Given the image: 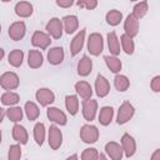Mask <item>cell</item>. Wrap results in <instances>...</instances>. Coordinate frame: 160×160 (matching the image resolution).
Listing matches in <instances>:
<instances>
[{
    "mask_svg": "<svg viewBox=\"0 0 160 160\" xmlns=\"http://www.w3.org/2000/svg\"><path fill=\"white\" fill-rule=\"evenodd\" d=\"M88 51L92 56H99L104 51V39L100 32H91L88 38Z\"/></svg>",
    "mask_w": 160,
    "mask_h": 160,
    "instance_id": "6da1fadb",
    "label": "cell"
},
{
    "mask_svg": "<svg viewBox=\"0 0 160 160\" xmlns=\"http://www.w3.org/2000/svg\"><path fill=\"white\" fill-rule=\"evenodd\" d=\"M135 115V108L130 101H124L119 109H118V114H116V122L119 125H124L128 121H130Z\"/></svg>",
    "mask_w": 160,
    "mask_h": 160,
    "instance_id": "7a4b0ae2",
    "label": "cell"
},
{
    "mask_svg": "<svg viewBox=\"0 0 160 160\" xmlns=\"http://www.w3.org/2000/svg\"><path fill=\"white\" fill-rule=\"evenodd\" d=\"M99 136H100V131L98 126L92 124H85L80 129V139L85 144H95L99 140Z\"/></svg>",
    "mask_w": 160,
    "mask_h": 160,
    "instance_id": "3957f363",
    "label": "cell"
},
{
    "mask_svg": "<svg viewBox=\"0 0 160 160\" xmlns=\"http://www.w3.org/2000/svg\"><path fill=\"white\" fill-rule=\"evenodd\" d=\"M20 85L19 75L14 71H6L0 76V86L6 91L16 90Z\"/></svg>",
    "mask_w": 160,
    "mask_h": 160,
    "instance_id": "277c9868",
    "label": "cell"
},
{
    "mask_svg": "<svg viewBox=\"0 0 160 160\" xmlns=\"http://www.w3.org/2000/svg\"><path fill=\"white\" fill-rule=\"evenodd\" d=\"M98 101L94 99H88V100H82V105H81V112L82 116L86 121L91 122L96 115H98Z\"/></svg>",
    "mask_w": 160,
    "mask_h": 160,
    "instance_id": "5b68a950",
    "label": "cell"
},
{
    "mask_svg": "<svg viewBox=\"0 0 160 160\" xmlns=\"http://www.w3.org/2000/svg\"><path fill=\"white\" fill-rule=\"evenodd\" d=\"M45 30H46V34L51 38V39H60L62 36V32H64V29H62V22L59 18H51L46 25H45Z\"/></svg>",
    "mask_w": 160,
    "mask_h": 160,
    "instance_id": "8992f818",
    "label": "cell"
},
{
    "mask_svg": "<svg viewBox=\"0 0 160 160\" xmlns=\"http://www.w3.org/2000/svg\"><path fill=\"white\" fill-rule=\"evenodd\" d=\"M51 38L45 32V31H40L36 30L34 31V34L31 35V45L34 48H38L40 50H46L50 44H51Z\"/></svg>",
    "mask_w": 160,
    "mask_h": 160,
    "instance_id": "52a82bcc",
    "label": "cell"
},
{
    "mask_svg": "<svg viewBox=\"0 0 160 160\" xmlns=\"http://www.w3.org/2000/svg\"><path fill=\"white\" fill-rule=\"evenodd\" d=\"M120 145L124 152L125 158H131L135 155L136 152V141L134 139V136H131L129 132L122 134L121 140H120Z\"/></svg>",
    "mask_w": 160,
    "mask_h": 160,
    "instance_id": "ba28073f",
    "label": "cell"
},
{
    "mask_svg": "<svg viewBox=\"0 0 160 160\" xmlns=\"http://www.w3.org/2000/svg\"><path fill=\"white\" fill-rule=\"evenodd\" d=\"M25 34H26V25H25V22L21 21V20L14 21V22L9 26V29H8V35H9V38H10L11 40H14V41H20V40H22L24 36H25Z\"/></svg>",
    "mask_w": 160,
    "mask_h": 160,
    "instance_id": "9c48e42d",
    "label": "cell"
},
{
    "mask_svg": "<svg viewBox=\"0 0 160 160\" xmlns=\"http://www.w3.org/2000/svg\"><path fill=\"white\" fill-rule=\"evenodd\" d=\"M35 99L40 106H49L55 101V94L49 88H40L35 92Z\"/></svg>",
    "mask_w": 160,
    "mask_h": 160,
    "instance_id": "30bf717a",
    "label": "cell"
},
{
    "mask_svg": "<svg viewBox=\"0 0 160 160\" xmlns=\"http://www.w3.org/2000/svg\"><path fill=\"white\" fill-rule=\"evenodd\" d=\"M48 142L52 150H58L62 145V132L59 126L51 125L48 130Z\"/></svg>",
    "mask_w": 160,
    "mask_h": 160,
    "instance_id": "8fae6325",
    "label": "cell"
},
{
    "mask_svg": "<svg viewBox=\"0 0 160 160\" xmlns=\"http://www.w3.org/2000/svg\"><path fill=\"white\" fill-rule=\"evenodd\" d=\"M46 116L50 121L55 122L56 125H60V126H65L68 124V116L66 114L60 110L59 108L56 106H49L48 110H46Z\"/></svg>",
    "mask_w": 160,
    "mask_h": 160,
    "instance_id": "7c38bea8",
    "label": "cell"
},
{
    "mask_svg": "<svg viewBox=\"0 0 160 160\" xmlns=\"http://www.w3.org/2000/svg\"><path fill=\"white\" fill-rule=\"evenodd\" d=\"M85 35H86V29H81L72 38V40L70 42V55L72 58L76 56L82 50L84 44H85Z\"/></svg>",
    "mask_w": 160,
    "mask_h": 160,
    "instance_id": "4fadbf2b",
    "label": "cell"
},
{
    "mask_svg": "<svg viewBox=\"0 0 160 160\" xmlns=\"http://www.w3.org/2000/svg\"><path fill=\"white\" fill-rule=\"evenodd\" d=\"M94 90H95V94L99 98H105V96L109 95V92H110V82L102 74H98L96 75L95 84H94Z\"/></svg>",
    "mask_w": 160,
    "mask_h": 160,
    "instance_id": "5bb4252c",
    "label": "cell"
},
{
    "mask_svg": "<svg viewBox=\"0 0 160 160\" xmlns=\"http://www.w3.org/2000/svg\"><path fill=\"white\" fill-rule=\"evenodd\" d=\"M105 155L110 159V160H122L124 158V152L121 149V145L116 141H109L105 144Z\"/></svg>",
    "mask_w": 160,
    "mask_h": 160,
    "instance_id": "9a60e30c",
    "label": "cell"
},
{
    "mask_svg": "<svg viewBox=\"0 0 160 160\" xmlns=\"http://www.w3.org/2000/svg\"><path fill=\"white\" fill-rule=\"evenodd\" d=\"M64 58H65V51L61 46H52L48 50L46 59L50 65H54V66L60 65L64 61Z\"/></svg>",
    "mask_w": 160,
    "mask_h": 160,
    "instance_id": "2e32d148",
    "label": "cell"
},
{
    "mask_svg": "<svg viewBox=\"0 0 160 160\" xmlns=\"http://www.w3.org/2000/svg\"><path fill=\"white\" fill-rule=\"evenodd\" d=\"M139 28H140L139 20L135 19L131 14H129L126 16V19L124 20V31H125L124 34L134 39L139 34Z\"/></svg>",
    "mask_w": 160,
    "mask_h": 160,
    "instance_id": "e0dca14e",
    "label": "cell"
},
{
    "mask_svg": "<svg viewBox=\"0 0 160 160\" xmlns=\"http://www.w3.org/2000/svg\"><path fill=\"white\" fill-rule=\"evenodd\" d=\"M11 135H12V139L16 141V144L26 145L29 141V132H28L26 128L22 126L21 124H14Z\"/></svg>",
    "mask_w": 160,
    "mask_h": 160,
    "instance_id": "ac0fdd59",
    "label": "cell"
},
{
    "mask_svg": "<svg viewBox=\"0 0 160 160\" xmlns=\"http://www.w3.org/2000/svg\"><path fill=\"white\" fill-rule=\"evenodd\" d=\"M74 88H75L76 95H78V96H80L82 100L91 99L94 90H92L91 85H90L88 81H85V80H79V81H76V82H75Z\"/></svg>",
    "mask_w": 160,
    "mask_h": 160,
    "instance_id": "d6986e66",
    "label": "cell"
},
{
    "mask_svg": "<svg viewBox=\"0 0 160 160\" xmlns=\"http://www.w3.org/2000/svg\"><path fill=\"white\" fill-rule=\"evenodd\" d=\"M76 70H78L79 76H82V78L89 76L92 71V60H91V58H89L88 55H82L81 59L78 61Z\"/></svg>",
    "mask_w": 160,
    "mask_h": 160,
    "instance_id": "ffe728a7",
    "label": "cell"
},
{
    "mask_svg": "<svg viewBox=\"0 0 160 160\" xmlns=\"http://www.w3.org/2000/svg\"><path fill=\"white\" fill-rule=\"evenodd\" d=\"M15 14L19 16V18H22V19H26V18H30L34 12V6L31 2L29 1H19L15 4Z\"/></svg>",
    "mask_w": 160,
    "mask_h": 160,
    "instance_id": "44dd1931",
    "label": "cell"
},
{
    "mask_svg": "<svg viewBox=\"0 0 160 160\" xmlns=\"http://www.w3.org/2000/svg\"><path fill=\"white\" fill-rule=\"evenodd\" d=\"M62 29L66 34H74L79 29V19L76 15H65L61 19Z\"/></svg>",
    "mask_w": 160,
    "mask_h": 160,
    "instance_id": "7402d4cb",
    "label": "cell"
},
{
    "mask_svg": "<svg viewBox=\"0 0 160 160\" xmlns=\"http://www.w3.org/2000/svg\"><path fill=\"white\" fill-rule=\"evenodd\" d=\"M114 114H115V111H114L112 106H109V105L102 106L98 114V121L100 122V125L108 126L111 124V121L114 119Z\"/></svg>",
    "mask_w": 160,
    "mask_h": 160,
    "instance_id": "603a6c76",
    "label": "cell"
},
{
    "mask_svg": "<svg viewBox=\"0 0 160 160\" xmlns=\"http://www.w3.org/2000/svg\"><path fill=\"white\" fill-rule=\"evenodd\" d=\"M106 41H108V48H109V51H110V55L112 56H118L121 51V48H120V41H119V38L116 35L115 31H110L108 32L106 35Z\"/></svg>",
    "mask_w": 160,
    "mask_h": 160,
    "instance_id": "cb8c5ba5",
    "label": "cell"
},
{
    "mask_svg": "<svg viewBox=\"0 0 160 160\" xmlns=\"http://www.w3.org/2000/svg\"><path fill=\"white\" fill-rule=\"evenodd\" d=\"M44 64V55L40 50H29L28 52V65L31 69H39Z\"/></svg>",
    "mask_w": 160,
    "mask_h": 160,
    "instance_id": "d4e9b609",
    "label": "cell"
},
{
    "mask_svg": "<svg viewBox=\"0 0 160 160\" xmlns=\"http://www.w3.org/2000/svg\"><path fill=\"white\" fill-rule=\"evenodd\" d=\"M79 96L78 95H66L65 96V109L68 110V112L71 115V116H75L79 111Z\"/></svg>",
    "mask_w": 160,
    "mask_h": 160,
    "instance_id": "484cf974",
    "label": "cell"
},
{
    "mask_svg": "<svg viewBox=\"0 0 160 160\" xmlns=\"http://www.w3.org/2000/svg\"><path fill=\"white\" fill-rule=\"evenodd\" d=\"M24 51L20 49H14L8 55V62L12 68H20L24 62Z\"/></svg>",
    "mask_w": 160,
    "mask_h": 160,
    "instance_id": "4316f807",
    "label": "cell"
},
{
    "mask_svg": "<svg viewBox=\"0 0 160 160\" xmlns=\"http://www.w3.org/2000/svg\"><path fill=\"white\" fill-rule=\"evenodd\" d=\"M24 112H25L26 118L30 121H35L40 116V109H39L38 104H35L34 101H26L25 102V105H24Z\"/></svg>",
    "mask_w": 160,
    "mask_h": 160,
    "instance_id": "83f0119b",
    "label": "cell"
},
{
    "mask_svg": "<svg viewBox=\"0 0 160 160\" xmlns=\"http://www.w3.org/2000/svg\"><path fill=\"white\" fill-rule=\"evenodd\" d=\"M104 61L108 66V69L114 72L115 75L120 72L121 68H122V64H121V60L118 58V56H112V55H105L104 56Z\"/></svg>",
    "mask_w": 160,
    "mask_h": 160,
    "instance_id": "f1b7e54d",
    "label": "cell"
},
{
    "mask_svg": "<svg viewBox=\"0 0 160 160\" xmlns=\"http://www.w3.org/2000/svg\"><path fill=\"white\" fill-rule=\"evenodd\" d=\"M119 41H120V48H121V50H122L126 55H132V54H134V51H135V42H134V39H132V38H130V36L122 34V35L120 36Z\"/></svg>",
    "mask_w": 160,
    "mask_h": 160,
    "instance_id": "f546056e",
    "label": "cell"
},
{
    "mask_svg": "<svg viewBox=\"0 0 160 160\" xmlns=\"http://www.w3.org/2000/svg\"><path fill=\"white\" fill-rule=\"evenodd\" d=\"M32 130H34V140H35V142L39 146H41L44 144L45 139H46V129H45L44 122H41V121L36 122L34 125V129Z\"/></svg>",
    "mask_w": 160,
    "mask_h": 160,
    "instance_id": "4dcf8cb0",
    "label": "cell"
},
{
    "mask_svg": "<svg viewBox=\"0 0 160 160\" xmlns=\"http://www.w3.org/2000/svg\"><path fill=\"white\" fill-rule=\"evenodd\" d=\"M1 104L5 106H16L20 101V95L15 91H5L1 95Z\"/></svg>",
    "mask_w": 160,
    "mask_h": 160,
    "instance_id": "1f68e13d",
    "label": "cell"
},
{
    "mask_svg": "<svg viewBox=\"0 0 160 160\" xmlns=\"http://www.w3.org/2000/svg\"><path fill=\"white\" fill-rule=\"evenodd\" d=\"M6 116L10 121H12L14 124H19L22 120L24 116V109H21L20 106H10L6 109Z\"/></svg>",
    "mask_w": 160,
    "mask_h": 160,
    "instance_id": "d6a6232c",
    "label": "cell"
},
{
    "mask_svg": "<svg viewBox=\"0 0 160 160\" xmlns=\"http://www.w3.org/2000/svg\"><path fill=\"white\" fill-rule=\"evenodd\" d=\"M114 86L119 92H124L129 89L130 86V80L126 75L122 74H116L114 78Z\"/></svg>",
    "mask_w": 160,
    "mask_h": 160,
    "instance_id": "836d02e7",
    "label": "cell"
},
{
    "mask_svg": "<svg viewBox=\"0 0 160 160\" xmlns=\"http://www.w3.org/2000/svg\"><path fill=\"white\" fill-rule=\"evenodd\" d=\"M105 20L110 26H118L122 21V12L116 9H111L106 12Z\"/></svg>",
    "mask_w": 160,
    "mask_h": 160,
    "instance_id": "e575fe53",
    "label": "cell"
},
{
    "mask_svg": "<svg viewBox=\"0 0 160 160\" xmlns=\"http://www.w3.org/2000/svg\"><path fill=\"white\" fill-rule=\"evenodd\" d=\"M148 11H149V4H148V1H139V2H136L134 5L131 15L135 19L140 20V19H142L148 14Z\"/></svg>",
    "mask_w": 160,
    "mask_h": 160,
    "instance_id": "d590c367",
    "label": "cell"
},
{
    "mask_svg": "<svg viewBox=\"0 0 160 160\" xmlns=\"http://www.w3.org/2000/svg\"><path fill=\"white\" fill-rule=\"evenodd\" d=\"M21 159V145L12 144L9 146L8 151V160H20Z\"/></svg>",
    "mask_w": 160,
    "mask_h": 160,
    "instance_id": "8d00e7d4",
    "label": "cell"
},
{
    "mask_svg": "<svg viewBox=\"0 0 160 160\" xmlns=\"http://www.w3.org/2000/svg\"><path fill=\"white\" fill-rule=\"evenodd\" d=\"M98 155H99L98 149H95V148H86L81 152L80 160H96L98 159Z\"/></svg>",
    "mask_w": 160,
    "mask_h": 160,
    "instance_id": "74e56055",
    "label": "cell"
},
{
    "mask_svg": "<svg viewBox=\"0 0 160 160\" xmlns=\"http://www.w3.org/2000/svg\"><path fill=\"white\" fill-rule=\"evenodd\" d=\"M76 5L79 8H84L86 10H94L98 6V1L96 0H82V1H78Z\"/></svg>",
    "mask_w": 160,
    "mask_h": 160,
    "instance_id": "f35d334b",
    "label": "cell"
},
{
    "mask_svg": "<svg viewBox=\"0 0 160 160\" xmlns=\"http://www.w3.org/2000/svg\"><path fill=\"white\" fill-rule=\"evenodd\" d=\"M150 88L154 92H160V75H155L150 81Z\"/></svg>",
    "mask_w": 160,
    "mask_h": 160,
    "instance_id": "ab89813d",
    "label": "cell"
},
{
    "mask_svg": "<svg viewBox=\"0 0 160 160\" xmlns=\"http://www.w3.org/2000/svg\"><path fill=\"white\" fill-rule=\"evenodd\" d=\"M56 5L60 6V8L68 9V8H70V6L74 5V1L72 0H56Z\"/></svg>",
    "mask_w": 160,
    "mask_h": 160,
    "instance_id": "60d3db41",
    "label": "cell"
},
{
    "mask_svg": "<svg viewBox=\"0 0 160 160\" xmlns=\"http://www.w3.org/2000/svg\"><path fill=\"white\" fill-rule=\"evenodd\" d=\"M150 160H160V149H155L154 152L151 154Z\"/></svg>",
    "mask_w": 160,
    "mask_h": 160,
    "instance_id": "b9f144b4",
    "label": "cell"
},
{
    "mask_svg": "<svg viewBox=\"0 0 160 160\" xmlns=\"http://www.w3.org/2000/svg\"><path fill=\"white\" fill-rule=\"evenodd\" d=\"M6 116V110L5 109H2L1 106H0V124L2 122V120H4V118Z\"/></svg>",
    "mask_w": 160,
    "mask_h": 160,
    "instance_id": "7bdbcfd3",
    "label": "cell"
},
{
    "mask_svg": "<svg viewBox=\"0 0 160 160\" xmlns=\"http://www.w3.org/2000/svg\"><path fill=\"white\" fill-rule=\"evenodd\" d=\"M96 160H109V158H108L105 154L99 152V155H98V159H96Z\"/></svg>",
    "mask_w": 160,
    "mask_h": 160,
    "instance_id": "ee69618b",
    "label": "cell"
},
{
    "mask_svg": "<svg viewBox=\"0 0 160 160\" xmlns=\"http://www.w3.org/2000/svg\"><path fill=\"white\" fill-rule=\"evenodd\" d=\"M65 160H79V155H78V154H72V155L68 156Z\"/></svg>",
    "mask_w": 160,
    "mask_h": 160,
    "instance_id": "f6af8a7d",
    "label": "cell"
},
{
    "mask_svg": "<svg viewBox=\"0 0 160 160\" xmlns=\"http://www.w3.org/2000/svg\"><path fill=\"white\" fill-rule=\"evenodd\" d=\"M4 56H5V50L2 48H0V61L4 59Z\"/></svg>",
    "mask_w": 160,
    "mask_h": 160,
    "instance_id": "bcb514c9",
    "label": "cell"
},
{
    "mask_svg": "<svg viewBox=\"0 0 160 160\" xmlns=\"http://www.w3.org/2000/svg\"><path fill=\"white\" fill-rule=\"evenodd\" d=\"M1 140H2V134H1V131H0V144H1Z\"/></svg>",
    "mask_w": 160,
    "mask_h": 160,
    "instance_id": "7dc6e473",
    "label": "cell"
},
{
    "mask_svg": "<svg viewBox=\"0 0 160 160\" xmlns=\"http://www.w3.org/2000/svg\"><path fill=\"white\" fill-rule=\"evenodd\" d=\"M0 34H1V24H0Z\"/></svg>",
    "mask_w": 160,
    "mask_h": 160,
    "instance_id": "c3c4849f",
    "label": "cell"
}]
</instances>
